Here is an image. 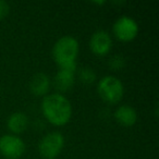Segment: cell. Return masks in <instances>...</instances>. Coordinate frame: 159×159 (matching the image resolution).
<instances>
[{"instance_id": "obj_1", "label": "cell", "mask_w": 159, "mask_h": 159, "mask_svg": "<svg viewBox=\"0 0 159 159\" xmlns=\"http://www.w3.org/2000/svg\"><path fill=\"white\" fill-rule=\"evenodd\" d=\"M42 110L46 119L55 125H64L72 116V106L61 94H50L44 97Z\"/></svg>"}, {"instance_id": "obj_2", "label": "cell", "mask_w": 159, "mask_h": 159, "mask_svg": "<svg viewBox=\"0 0 159 159\" xmlns=\"http://www.w3.org/2000/svg\"><path fill=\"white\" fill-rule=\"evenodd\" d=\"M79 55V42L72 36H63L56 42L52 48V57L60 69L76 70V58Z\"/></svg>"}, {"instance_id": "obj_3", "label": "cell", "mask_w": 159, "mask_h": 159, "mask_svg": "<svg viewBox=\"0 0 159 159\" xmlns=\"http://www.w3.org/2000/svg\"><path fill=\"white\" fill-rule=\"evenodd\" d=\"M97 91L100 97L109 104H116L120 102L124 93L122 82L113 75H107L102 77L98 83Z\"/></svg>"}, {"instance_id": "obj_4", "label": "cell", "mask_w": 159, "mask_h": 159, "mask_svg": "<svg viewBox=\"0 0 159 159\" xmlns=\"http://www.w3.org/2000/svg\"><path fill=\"white\" fill-rule=\"evenodd\" d=\"M63 145V135L59 132H52L40 139L38 144V150L44 159H55L61 152Z\"/></svg>"}, {"instance_id": "obj_5", "label": "cell", "mask_w": 159, "mask_h": 159, "mask_svg": "<svg viewBox=\"0 0 159 159\" xmlns=\"http://www.w3.org/2000/svg\"><path fill=\"white\" fill-rule=\"evenodd\" d=\"M25 150V144L19 136L11 134L0 137V152L8 159H19Z\"/></svg>"}, {"instance_id": "obj_6", "label": "cell", "mask_w": 159, "mask_h": 159, "mask_svg": "<svg viewBox=\"0 0 159 159\" xmlns=\"http://www.w3.org/2000/svg\"><path fill=\"white\" fill-rule=\"evenodd\" d=\"M139 33V26L135 20L130 16H120L113 24V34L122 42H130L134 39Z\"/></svg>"}, {"instance_id": "obj_7", "label": "cell", "mask_w": 159, "mask_h": 159, "mask_svg": "<svg viewBox=\"0 0 159 159\" xmlns=\"http://www.w3.org/2000/svg\"><path fill=\"white\" fill-rule=\"evenodd\" d=\"M91 50L97 56H105L110 51L112 47V39L108 32L104 30L96 31L89 39Z\"/></svg>"}, {"instance_id": "obj_8", "label": "cell", "mask_w": 159, "mask_h": 159, "mask_svg": "<svg viewBox=\"0 0 159 159\" xmlns=\"http://www.w3.org/2000/svg\"><path fill=\"white\" fill-rule=\"evenodd\" d=\"M75 80L74 71L60 69L53 79V85L60 92H66L73 86Z\"/></svg>"}, {"instance_id": "obj_9", "label": "cell", "mask_w": 159, "mask_h": 159, "mask_svg": "<svg viewBox=\"0 0 159 159\" xmlns=\"http://www.w3.org/2000/svg\"><path fill=\"white\" fill-rule=\"evenodd\" d=\"M50 87V79L46 73H37L32 77L30 89L36 96H44Z\"/></svg>"}, {"instance_id": "obj_10", "label": "cell", "mask_w": 159, "mask_h": 159, "mask_svg": "<svg viewBox=\"0 0 159 159\" xmlns=\"http://www.w3.org/2000/svg\"><path fill=\"white\" fill-rule=\"evenodd\" d=\"M115 118L118 121V123H120L121 125L131 126L136 122L137 113L133 107L129 106V105H123L116 110Z\"/></svg>"}, {"instance_id": "obj_11", "label": "cell", "mask_w": 159, "mask_h": 159, "mask_svg": "<svg viewBox=\"0 0 159 159\" xmlns=\"http://www.w3.org/2000/svg\"><path fill=\"white\" fill-rule=\"evenodd\" d=\"M7 125L11 132L19 134L26 130L27 125H29V118L23 112H14L9 117Z\"/></svg>"}, {"instance_id": "obj_12", "label": "cell", "mask_w": 159, "mask_h": 159, "mask_svg": "<svg viewBox=\"0 0 159 159\" xmlns=\"http://www.w3.org/2000/svg\"><path fill=\"white\" fill-rule=\"evenodd\" d=\"M79 79L80 81L84 84H92L96 80V73L92 68H82L79 72Z\"/></svg>"}, {"instance_id": "obj_13", "label": "cell", "mask_w": 159, "mask_h": 159, "mask_svg": "<svg viewBox=\"0 0 159 159\" xmlns=\"http://www.w3.org/2000/svg\"><path fill=\"white\" fill-rule=\"evenodd\" d=\"M124 66H125V59L120 55L113 56V57L109 60V66H110L113 71L121 70Z\"/></svg>"}, {"instance_id": "obj_14", "label": "cell", "mask_w": 159, "mask_h": 159, "mask_svg": "<svg viewBox=\"0 0 159 159\" xmlns=\"http://www.w3.org/2000/svg\"><path fill=\"white\" fill-rule=\"evenodd\" d=\"M9 5L3 0H0V20H2L7 16V14L9 13Z\"/></svg>"}]
</instances>
